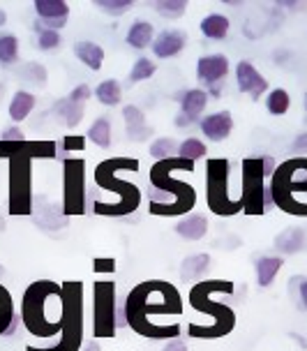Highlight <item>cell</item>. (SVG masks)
I'll use <instances>...</instances> for the list:
<instances>
[{"mask_svg":"<svg viewBox=\"0 0 307 351\" xmlns=\"http://www.w3.org/2000/svg\"><path fill=\"white\" fill-rule=\"evenodd\" d=\"M132 0H95V8L109 16H121L132 10Z\"/></svg>","mask_w":307,"mask_h":351,"instance_id":"cell-41","label":"cell"},{"mask_svg":"<svg viewBox=\"0 0 307 351\" xmlns=\"http://www.w3.org/2000/svg\"><path fill=\"white\" fill-rule=\"evenodd\" d=\"M298 293H300V303H303V307L307 310V280H300Z\"/></svg>","mask_w":307,"mask_h":351,"instance_id":"cell-48","label":"cell"},{"mask_svg":"<svg viewBox=\"0 0 307 351\" xmlns=\"http://www.w3.org/2000/svg\"><path fill=\"white\" fill-rule=\"evenodd\" d=\"M305 111H307V93H305Z\"/></svg>","mask_w":307,"mask_h":351,"instance_id":"cell-54","label":"cell"},{"mask_svg":"<svg viewBox=\"0 0 307 351\" xmlns=\"http://www.w3.org/2000/svg\"><path fill=\"white\" fill-rule=\"evenodd\" d=\"M74 56L84 62L88 70L97 72L102 70V62H104V49L99 47L95 42H79L74 44Z\"/></svg>","mask_w":307,"mask_h":351,"instance_id":"cell-25","label":"cell"},{"mask_svg":"<svg viewBox=\"0 0 307 351\" xmlns=\"http://www.w3.org/2000/svg\"><path fill=\"white\" fill-rule=\"evenodd\" d=\"M236 81H238V90L247 93L252 99H259L268 90L266 77L259 74V70L249 60H241L236 65Z\"/></svg>","mask_w":307,"mask_h":351,"instance_id":"cell-15","label":"cell"},{"mask_svg":"<svg viewBox=\"0 0 307 351\" xmlns=\"http://www.w3.org/2000/svg\"><path fill=\"white\" fill-rule=\"evenodd\" d=\"M229 74V58L222 53H210L199 58L197 62V79L206 86H215Z\"/></svg>","mask_w":307,"mask_h":351,"instance_id":"cell-16","label":"cell"},{"mask_svg":"<svg viewBox=\"0 0 307 351\" xmlns=\"http://www.w3.org/2000/svg\"><path fill=\"white\" fill-rule=\"evenodd\" d=\"M275 247L280 250L282 254H293L298 250L305 247V231L298 227H289L275 238Z\"/></svg>","mask_w":307,"mask_h":351,"instance_id":"cell-28","label":"cell"},{"mask_svg":"<svg viewBox=\"0 0 307 351\" xmlns=\"http://www.w3.org/2000/svg\"><path fill=\"white\" fill-rule=\"evenodd\" d=\"M231 162L227 158H212L206 162V199L215 215L231 217L243 210V199L229 192Z\"/></svg>","mask_w":307,"mask_h":351,"instance_id":"cell-10","label":"cell"},{"mask_svg":"<svg viewBox=\"0 0 307 351\" xmlns=\"http://www.w3.org/2000/svg\"><path fill=\"white\" fill-rule=\"evenodd\" d=\"M21 324L37 340L60 335L62 285L53 280H35L21 296Z\"/></svg>","mask_w":307,"mask_h":351,"instance_id":"cell-4","label":"cell"},{"mask_svg":"<svg viewBox=\"0 0 307 351\" xmlns=\"http://www.w3.org/2000/svg\"><path fill=\"white\" fill-rule=\"evenodd\" d=\"M35 30H37V47L42 51H51V49H58L60 47V33L58 30H47L42 26L35 23Z\"/></svg>","mask_w":307,"mask_h":351,"instance_id":"cell-42","label":"cell"},{"mask_svg":"<svg viewBox=\"0 0 307 351\" xmlns=\"http://www.w3.org/2000/svg\"><path fill=\"white\" fill-rule=\"evenodd\" d=\"M173 171H194V165L183 158H169L155 162L150 167V185L155 192H150V213L160 217L187 215L197 206V192L190 183L173 178Z\"/></svg>","mask_w":307,"mask_h":351,"instance_id":"cell-3","label":"cell"},{"mask_svg":"<svg viewBox=\"0 0 307 351\" xmlns=\"http://www.w3.org/2000/svg\"><path fill=\"white\" fill-rule=\"evenodd\" d=\"M164 351H187V344L180 340V337H178V340H169Z\"/></svg>","mask_w":307,"mask_h":351,"instance_id":"cell-47","label":"cell"},{"mask_svg":"<svg viewBox=\"0 0 307 351\" xmlns=\"http://www.w3.org/2000/svg\"><path fill=\"white\" fill-rule=\"evenodd\" d=\"M208 104V93L201 88H192L180 95V114L175 116V128H190Z\"/></svg>","mask_w":307,"mask_h":351,"instance_id":"cell-14","label":"cell"},{"mask_svg":"<svg viewBox=\"0 0 307 351\" xmlns=\"http://www.w3.org/2000/svg\"><path fill=\"white\" fill-rule=\"evenodd\" d=\"M33 8L40 16L37 26L47 30H60L70 16V3H65V0H35Z\"/></svg>","mask_w":307,"mask_h":351,"instance_id":"cell-13","label":"cell"},{"mask_svg":"<svg viewBox=\"0 0 307 351\" xmlns=\"http://www.w3.org/2000/svg\"><path fill=\"white\" fill-rule=\"evenodd\" d=\"M268 192L278 208L289 215L307 217V206L300 202V197L307 194V158H291L275 167Z\"/></svg>","mask_w":307,"mask_h":351,"instance_id":"cell-7","label":"cell"},{"mask_svg":"<svg viewBox=\"0 0 307 351\" xmlns=\"http://www.w3.org/2000/svg\"><path fill=\"white\" fill-rule=\"evenodd\" d=\"M175 234L185 241H201V238L208 234V219L199 213H190L175 224Z\"/></svg>","mask_w":307,"mask_h":351,"instance_id":"cell-22","label":"cell"},{"mask_svg":"<svg viewBox=\"0 0 307 351\" xmlns=\"http://www.w3.org/2000/svg\"><path fill=\"white\" fill-rule=\"evenodd\" d=\"M266 106L273 116H284L291 106V97L284 88H275V90L268 93V99H266Z\"/></svg>","mask_w":307,"mask_h":351,"instance_id":"cell-34","label":"cell"},{"mask_svg":"<svg viewBox=\"0 0 307 351\" xmlns=\"http://www.w3.org/2000/svg\"><path fill=\"white\" fill-rule=\"evenodd\" d=\"M123 121H125V132H127V136L132 141L141 143L153 134V130H150V125L146 123V116H143V111L139 106H134V104L123 106Z\"/></svg>","mask_w":307,"mask_h":351,"instance_id":"cell-20","label":"cell"},{"mask_svg":"<svg viewBox=\"0 0 307 351\" xmlns=\"http://www.w3.org/2000/svg\"><path fill=\"white\" fill-rule=\"evenodd\" d=\"M155 12L164 19H178L187 12V0H158L153 3Z\"/></svg>","mask_w":307,"mask_h":351,"instance_id":"cell-38","label":"cell"},{"mask_svg":"<svg viewBox=\"0 0 307 351\" xmlns=\"http://www.w3.org/2000/svg\"><path fill=\"white\" fill-rule=\"evenodd\" d=\"M5 23H8V12L0 10V26H5Z\"/></svg>","mask_w":307,"mask_h":351,"instance_id":"cell-50","label":"cell"},{"mask_svg":"<svg viewBox=\"0 0 307 351\" xmlns=\"http://www.w3.org/2000/svg\"><path fill=\"white\" fill-rule=\"evenodd\" d=\"M19 58V40L14 35H0V65H12Z\"/></svg>","mask_w":307,"mask_h":351,"instance_id":"cell-37","label":"cell"},{"mask_svg":"<svg viewBox=\"0 0 307 351\" xmlns=\"http://www.w3.org/2000/svg\"><path fill=\"white\" fill-rule=\"evenodd\" d=\"M3 99H5V84H0V104H3Z\"/></svg>","mask_w":307,"mask_h":351,"instance_id":"cell-52","label":"cell"},{"mask_svg":"<svg viewBox=\"0 0 307 351\" xmlns=\"http://www.w3.org/2000/svg\"><path fill=\"white\" fill-rule=\"evenodd\" d=\"M19 322H21V317L14 310V300H12L10 289L5 285H0V337L14 335Z\"/></svg>","mask_w":307,"mask_h":351,"instance_id":"cell-21","label":"cell"},{"mask_svg":"<svg viewBox=\"0 0 307 351\" xmlns=\"http://www.w3.org/2000/svg\"><path fill=\"white\" fill-rule=\"evenodd\" d=\"M88 139H90L99 148H109L111 146V121L106 116H99L95 123L88 128Z\"/></svg>","mask_w":307,"mask_h":351,"instance_id":"cell-31","label":"cell"},{"mask_svg":"<svg viewBox=\"0 0 307 351\" xmlns=\"http://www.w3.org/2000/svg\"><path fill=\"white\" fill-rule=\"evenodd\" d=\"M241 171H243V192H241L243 210L247 215H263L273 206L266 178L275 171V160L271 155L245 158L241 165Z\"/></svg>","mask_w":307,"mask_h":351,"instance_id":"cell-9","label":"cell"},{"mask_svg":"<svg viewBox=\"0 0 307 351\" xmlns=\"http://www.w3.org/2000/svg\"><path fill=\"white\" fill-rule=\"evenodd\" d=\"M95 97L99 99V104H104V106H118L121 104V97H123L121 84H118L116 79L102 81V84L95 88Z\"/></svg>","mask_w":307,"mask_h":351,"instance_id":"cell-33","label":"cell"},{"mask_svg":"<svg viewBox=\"0 0 307 351\" xmlns=\"http://www.w3.org/2000/svg\"><path fill=\"white\" fill-rule=\"evenodd\" d=\"M187 44V35L183 30H162V33L155 37L150 49L158 58H173L185 49Z\"/></svg>","mask_w":307,"mask_h":351,"instance_id":"cell-18","label":"cell"},{"mask_svg":"<svg viewBox=\"0 0 307 351\" xmlns=\"http://www.w3.org/2000/svg\"><path fill=\"white\" fill-rule=\"evenodd\" d=\"M256 271V282L259 287H271V282L278 278V273L282 271V259L280 256H261L254 266Z\"/></svg>","mask_w":307,"mask_h":351,"instance_id":"cell-29","label":"cell"},{"mask_svg":"<svg viewBox=\"0 0 307 351\" xmlns=\"http://www.w3.org/2000/svg\"><path fill=\"white\" fill-rule=\"evenodd\" d=\"M139 169V160L134 158H109L99 162L95 167V185L102 187L106 192H116L118 202L116 204H104L95 202L93 213L102 217H125L132 215L141 206V190L130 180L118 178L121 171H136Z\"/></svg>","mask_w":307,"mask_h":351,"instance_id":"cell-5","label":"cell"},{"mask_svg":"<svg viewBox=\"0 0 307 351\" xmlns=\"http://www.w3.org/2000/svg\"><path fill=\"white\" fill-rule=\"evenodd\" d=\"M183 312V298L180 291L173 285L164 280H146L136 285L127 293L123 303V317L125 324L130 326L134 333L148 340H178L180 326L169 324L160 326L153 322V317L160 315H180Z\"/></svg>","mask_w":307,"mask_h":351,"instance_id":"cell-1","label":"cell"},{"mask_svg":"<svg viewBox=\"0 0 307 351\" xmlns=\"http://www.w3.org/2000/svg\"><path fill=\"white\" fill-rule=\"evenodd\" d=\"M84 351H99V342H88Z\"/></svg>","mask_w":307,"mask_h":351,"instance_id":"cell-49","label":"cell"},{"mask_svg":"<svg viewBox=\"0 0 307 351\" xmlns=\"http://www.w3.org/2000/svg\"><path fill=\"white\" fill-rule=\"evenodd\" d=\"M93 268H95L97 273H114L116 261H114V259H99V256H97V259H95V266H93Z\"/></svg>","mask_w":307,"mask_h":351,"instance_id":"cell-45","label":"cell"},{"mask_svg":"<svg viewBox=\"0 0 307 351\" xmlns=\"http://www.w3.org/2000/svg\"><path fill=\"white\" fill-rule=\"evenodd\" d=\"M206 155V143L201 139H194V136H190V139H185L183 143H178V155L175 158H183L187 162H197L201 160Z\"/></svg>","mask_w":307,"mask_h":351,"instance_id":"cell-35","label":"cell"},{"mask_svg":"<svg viewBox=\"0 0 307 351\" xmlns=\"http://www.w3.org/2000/svg\"><path fill=\"white\" fill-rule=\"evenodd\" d=\"M16 74L26 81V84L37 86V88H44V86H47V81H49V72H47V67H44L42 62H26V65L19 67Z\"/></svg>","mask_w":307,"mask_h":351,"instance_id":"cell-32","label":"cell"},{"mask_svg":"<svg viewBox=\"0 0 307 351\" xmlns=\"http://www.w3.org/2000/svg\"><path fill=\"white\" fill-rule=\"evenodd\" d=\"M158 72V65H155L153 60H148V58H139L132 65V70H130V84H139V81H146L150 79L153 74Z\"/></svg>","mask_w":307,"mask_h":351,"instance_id":"cell-40","label":"cell"},{"mask_svg":"<svg viewBox=\"0 0 307 351\" xmlns=\"http://www.w3.org/2000/svg\"><path fill=\"white\" fill-rule=\"evenodd\" d=\"M201 33L208 40H224L229 35V19L222 14H208L201 21Z\"/></svg>","mask_w":307,"mask_h":351,"instance_id":"cell-30","label":"cell"},{"mask_svg":"<svg viewBox=\"0 0 307 351\" xmlns=\"http://www.w3.org/2000/svg\"><path fill=\"white\" fill-rule=\"evenodd\" d=\"M67 97H72L74 102H81V104H86L88 99H90V88H88L86 84H79L77 88H74V90L70 93V95Z\"/></svg>","mask_w":307,"mask_h":351,"instance_id":"cell-44","label":"cell"},{"mask_svg":"<svg viewBox=\"0 0 307 351\" xmlns=\"http://www.w3.org/2000/svg\"><path fill=\"white\" fill-rule=\"evenodd\" d=\"M150 155L158 162L175 158V155H178V143H175L171 136H167V139H155L153 146H150Z\"/></svg>","mask_w":307,"mask_h":351,"instance_id":"cell-39","label":"cell"},{"mask_svg":"<svg viewBox=\"0 0 307 351\" xmlns=\"http://www.w3.org/2000/svg\"><path fill=\"white\" fill-rule=\"evenodd\" d=\"M210 95H212V97H219V88H217V84L210 88Z\"/></svg>","mask_w":307,"mask_h":351,"instance_id":"cell-51","label":"cell"},{"mask_svg":"<svg viewBox=\"0 0 307 351\" xmlns=\"http://www.w3.org/2000/svg\"><path fill=\"white\" fill-rule=\"evenodd\" d=\"M56 158V143L44 139L0 141V160L10 162L8 210L14 217L33 215V162Z\"/></svg>","mask_w":307,"mask_h":351,"instance_id":"cell-2","label":"cell"},{"mask_svg":"<svg viewBox=\"0 0 307 351\" xmlns=\"http://www.w3.org/2000/svg\"><path fill=\"white\" fill-rule=\"evenodd\" d=\"M210 268V254H192L185 256L183 263H180V280L183 282H192L199 280L201 275Z\"/></svg>","mask_w":307,"mask_h":351,"instance_id":"cell-26","label":"cell"},{"mask_svg":"<svg viewBox=\"0 0 307 351\" xmlns=\"http://www.w3.org/2000/svg\"><path fill=\"white\" fill-rule=\"evenodd\" d=\"M3 275H5V268H3V266H0V280H3Z\"/></svg>","mask_w":307,"mask_h":351,"instance_id":"cell-53","label":"cell"},{"mask_svg":"<svg viewBox=\"0 0 307 351\" xmlns=\"http://www.w3.org/2000/svg\"><path fill=\"white\" fill-rule=\"evenodd\" d=\"M53 114L58 118H62L65 128H77V125L84 121L86 104L74 102L72 97H62V99H58V102L53 104Z\"/></svg>","mask_w":307,"mask_h":351,"instance_id":"cell-24","label":"cell"},{"mask_svg":"<svg viewBox=\"0 0 307 351\" xmlns=\"http://www.w3.org/2000/svg\"><path fill=\"white\" fill-rule=\"evenodd\" d=\"M33 219L37 227H42L44 231L62 229L67 224V217L62 215V206L56 208V206L49 204L44 197H37V202L33 204Z\"/></svg>","mask_w":307,"mask_h":351,"instance_id":"cell-17","label":"cell"},{"mask_svg":"<svg viewBox=\"0 0 307 351\" xmlns=\"http://www.w3.org/2000/svg\"><path fill=\"white\" fill-rule=\"evenodd\" d=\"M37 99L30 90H16L14 95L10 99V106H8V114L12 118V123H21L33 114Z\"/></svg>","mask_w":307,"mask_h":351,"instance_id":"cell-23","label":"cell"},{"mask_svg":"<svg viewBox=\"0 0 307 351\" xmlns=\"http://www.w3.org/2000/svg\"><path fill=\"white\" fill-rule=\"evenodd\" d=\"M23 139H26V134H23V130L19 125H10V128L0 132V141H23Z\"/></svg>","mask_w":307,"mask_h":351,"instance_id":"cell-43","label":"cell"},{"mask_svg":"<svg viewBox=\"0 0 307 351\" xmlns=\"http://www.w3.org/2000/svg\"><path fill=\"white\" fill-rule=\"evenodd\" d=\"M118 326H125L123 310L118 312L116 285L109 280H99L93 285V335L97 340L114 337Z\"/></svg>","mask_w":307,"mask_h":351,"instance_id":"cell-11","label":"cell"},{"mask_svg":"<svg viewBox=\"0 0 307 351\" xmlns=\"http://www.w3.org/2000/svg\"><path fill=\"white\" fill-rule=\"evenodd\" d=\"M155 40V28L153 23L143 21V19H139V21H134L127 30V44L134 49H146L150 47Z\"/></svg>","mask_w":307,"mask_h":351,"instance_id":"cell-27","label":"cell"},{"mask_svg":"<svg viewBox=\"0 0 307 351\" xmlns=\"http://www.w3.org/2000/svg\"><path fill=\"white\" fill-rule=\"evenodd\" d=\"M293 153H307V132H303L300 136H296V141L291 143Z\"/></svg>","mask_w":307,"mask_h":351,"instance_id":"cell-46","label":"cell"},{"mask_svg":"<svg viewBox=\"0 0 307 351\" xmlns=\"http://www.w3.org/2000/svg\"><path fill=\"white\" fill-rule=\"evenodd\" d=\"M215 291L231 293V291H234V282H229V280H206V282H199V285L192 287L190 305L197 312H204V315L212 317V324H208V326L190 324V328H187L190 337H197V340H217V337H224V335H229L231 330H234L236 312L231 310L229 305L215 303V300L210 298Z\"/></svg>","mask_w":307,"mask_h":351,"instance_id":"cell-6","label":"cell"},{"mask_svg":"<svg viewBox=\"0 0 307 351\" xmlns=\"http://www.w3.org/2000/svg\"><path fill=\"white\" fill-rule=\"evenodd\" d=\"M84 347V285L79 280L62 282V326L58 342L51 347H33L26 351H81Z\"/></svg>","mask_w":307,"mask_h":351,"instance_id":"cell-8","label":"cell"},{"mask_svg":"<svg viewBox=\"0 0 307 351\" xmlns=\"http://www.w3.org/2000/svg\"><path fill=\"white\" fill-rule=\"evenodd\" d=\"M84 150H86V136L67 134V136H62L60 143H56V158L65 160V155H70V153H84Z\"/></svg>","mask_w":307,"mask_h":351,"instance_id":"cell-36","label":"cell"},{"mask_svg":"<svg viewBox=\"0 0 307 351\" xmlns=\"http://www.w3.org/2000/svg\"><path fill=\"white\" fill-rule=\"evenodd\" d=\"M234 130V118H231V111H215V114L204 116L201 121V132L204 136H208L210 141H224Z\"/></svg>","mask_w":307,"mask_h":351,"instance_id":"cell-19","label":"cell"},{"mask_svg":"<svg viewBox=\"0 0 307 351\" xmlns=\"http://www.w3.org/2000/svg\"><path fill=\"white\" fill-rule=\"evenodd\" d=\"M88 210L86 162L81 158L62 160V215L67 219Z\"/></svg>","mask_w":307,"mask_h":351,"instance_id":"cell-12","label":"cell"}]
</instances>
